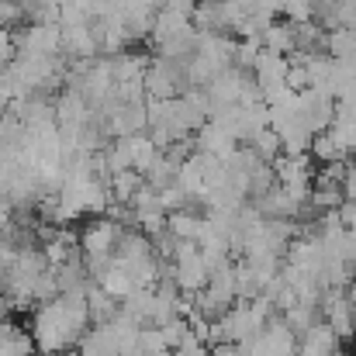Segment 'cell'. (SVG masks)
<instances>
[{
	"label": "cell",
	"instance_id": "1",
	"mask_svg": "<svg viewBox=\"0 0 356 356\" xmlns=\"http://www.w3.org/2000/svg\"><path fill=\"white\" fill-rule=\"evenodd\" d=\"M87 329H90L87 294H56V298L42 301L31 312V322H28L35 350L42 356L70 353Z\"/></svg>",
	"mask_w": 356,
	"mask_h": 356
},
{
	"label": "cell",
	"instance_id": "2",
	"mask_svg": "<svg viewBox=\"0 0 356 356\" xmlns=\"http://www.w3.org/2000/svg\"><path fill=\"white\" fill-rule=\"evenodd\" d=\"M121 222H115L111 215H101L94 218L83 232H80V252L83 259H111L115 256V245H118V236H121Z\"/></svg>",
	"mask_w": 356,
	"mask_h": 356
},
{
	"label": "cell",
	"instance_id": "3",
	"mask_svg": "<svg viewBox=\"0 0 356 356\" xmlns=\"http://www.w3.org/2000/svg\"><path fill=\"white\" fill-rule=\"evenodd\" d=\"M298 111H301V118L308 121L312 131H325L332 124V118H336V97L325 87L298 90Z\"/></svg>",
	"mask_w": 356,
	"mask_h": 356
},
{
	"label": "cell",
	"instance_id": "4",
	"mask_svg": "<svg viewBox=\"0 0 356 356\" xmlns=\"http://www.w3.org/2000/svg\"><path fill=\"white\" fill-rule=\"evenodd\" d=\"M263 49L270 52H280V56H291L294 52V21H270L266 31L259 35Z\"/></svg>",
	"mask_w": 356,
	"mask_h": 356
},
{
	"label": "cell",
	"instance_id": "5",
	"mask_svg": "<svg viewBox=\"0 0 356 356\" xmlns=\"http://www.w3.org/2000/svg\"><path fill=\"white\" fill-rule=\"evenodd\" d=\"M245 145H249L259 159H266V163H273V159L284 152V149H280V138H277V131H273L270 124H266V128H259V131H256Z\"/></svg>",
	"mask_w": 356,
	"mask_h": 356
},
{
	"label": "cell",
	"instance_id": "6",
	"mask_svg": "<svg viewBox=\"0 0 356 356\" xmlns=\"http://www.w3.org/2000/svg\"><path fill=\"white\" fill-rule=\"evenodd\" d=\"M24 21H28V17H24V3H21V0H0V28L17 31Z\"/></svg>",
	"mask_w": 356,
	"mask_h": 356
},
{
	"label": "cell",
	"instance_id": "7",
	"mask_svg": "<svg viewBox=\"0 0 356 356\" xmlns=\"http://www.w3.org/2000/svg\"><path fill=\"white\" fill-rule=\"evenodd\" d=\"M280 14L287 17V21H312L315 17V0H284V7H280Z\"/></svg>",
	"mask_w": 356,
	"mask_h": 356
},
{
	"label": "cell",
	"instance_id": "8",
	"mask_svg": "<svg viewBox=\"0 0 356 356\" xmlns=\"http://www.w3.org/2000/svg\"><path fill=\"white\" fill-rule=\"evenodd\" d=\"M14 56H17V45H14V31L10 28H0V73L14 63Z\"/></svg>",
	"mask_w": 356,
	"mask_h": 356
}]
</instances>
